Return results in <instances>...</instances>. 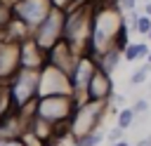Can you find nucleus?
Wrapping results in <instances>:
<instances>
[{
  "instance_id": "obj_6",
  "label": "nucleus",
  "mask_w": 151,
  "mask_h": 146,
  "mask_svg": "<svg viewBox=\"0 0 151 146\" xmlns=\"http://www.w3.org/2000/svg\"><path fill=\"white\" fill-rule=\"evenodd\" d=\"M52 9H54L52 0H19L14 5V19L21 21L28 31H33L47 19Z\"/></svg>"
},
{
  "instance_id": "obj_8",
  "label": "nucleus",
  "mask_w": 151,
  "mask_h": 146,
  "mask_svg": "<svg viewBox=\"0 0 151 146\" xmlns=\"http://www.w3.org/2000/svg\"><path fill=\"white\" fill-rule=\"evenodd\" d=\"M19 68V42L0 40V85H9Z\"/></svg>"
},
{
  "instance_id": "obj_18",
  "label": "nucleus",
  "mask_w": 151,
  "mask_h": 146,
  "mask_svg": "<svg viewBox=\"0 0 151 146\" xmlns=\"http://www.w3.org/2000/svg\"><path fill=\"white\" fill-rule=\"evenodd\" d=\"M123 134H125V132H123L120 127H111V130L106 132V139H109L111 144H116V141H123Z\"/></svg>"
},
{
  "instance_id": "obj_25",
  "label": "nucleus",
  "mask_w": 151,
  "mask_h": 146,
  "mask_svg": "<svg viewBox=\"0 0 151 146\" xmlns=\"http://www.w3.org/2000/svg\"><path fill=\"white\" fill-rule=\"evenodd\" d=\"M0 40H5V31L2 28H0Z\"/></svg>"
},
{
  "instance_id": "obj_11",
  "label": "nucleus",
  "mask_w": 151,
  "mask_h": 146,
  "mask_svg": "<svg viewBox=\"0 0 151 146\" xmlns=\"http://www.w3.org/2000/svg\"><path fill=\"white\" fill-rule=\"evenodd\" d=\"M120 59H123V52H120V49H116V47H111V49H106L104 54L94 57V61H97V68H99L101 73H106V75H111V73L118 68Z\"/></svg>"
},
{
  "instance_id": "obj_10",
  "label": "nucleus",
  "mask_w": 151,
  "mask_h": 146,
  "mask_svg": "<svg viewBox=\"0 0 151 146\" xmlns=\"http://www.w3.org/2000/svg\"><path fill=\"white\" fill-rule=\"evenodd\" d=\"M47 64V54L33 42V38H26L19 42V66L28 71H42Z\"/></svg>"
},
{
  "instance_id": "obj_4",
  "label": "nucleus",
  "mask_w": 151,
  "mask_h": 146,
  "mask_svg": "<svg viewBox=\"0 0 151 146\" xmlns=\"http://www.w3.org/2000/svg\"><path fill=\"white\" fill-rule=\"evenodd\" d=\"M109 104H94V101H80L71 122H68V134H73V139L78 137H85L94 130H99V122H101V115L106 111Z\"/></svg>"
},
{
  "instance_id": "obj_23",
  "label": "nucleus",
  "mask_w": 151,
  "mask_h": 146,
  "mask_svg": "<svg viewBox=\"0 0 151 146\" xmlns=\"http://www.w3.org/2000/svg\"><path fill=\"white\" fill-rule=\"evenodd\" d=\"M144 14L151 19V2H144Z\"/></svg>"
},
{
  "instance_id": "obj_26",
  "label": "nucleus",
  "mask_w": 151,
  "mask_h": 146,
  "mask_svg": "<svg viewBox=\"0 0 151 146\" xmlns=\"http://www.w3.org/2000/svg\"><path fill=\"white\" fill-rule=\"evenodd\" d=\"M146 38H149V40H151V31H149V35H146Z\"/></svg>"
},
{
  "instance_id": "obj_13",
  "label": "nucleus",
  "mask_w": 151,
  "mask_h": 146,
  "mask_svg": "<svg viewBox=\"0 0 151 146\" xmlns=\"http://www.w3.org/2000/svg\"><path fill=\"white\" fill-rule=\"evenodd\" d=\"M104 139H106V132H101V130H94V132H90V134H85V137H78V139H73V144H76V146H99Z\"/></svg>"
},
{
  "instance_id": "obj_21",
  "label": "nucleus",
  "mask_w": 151,
  "mask_h": 146,
  "mask_svg": "<svg viewBox=\"0 0 151 146\" xmlns=\"http://www.w3.org/2000/svg\"><path fill=\"white\" fill-rule=\"evenodd\" d=\"M109 101H111V104H118V106H123V104H125V97H123V94H113Z\"/></svg>"
},
{
  "instance_id": "obj_22",
  "label": "nucleus",
  "mask_w": 151,
  "mask_h": 146,
  "mask_svg": "<svg viewBox=\"0 0 151 146\" xmlns=\"http://www.w3.org/2000/svg\"><path fill=\"white\" fill-rule=\"evenodd\" d=\"M134 146H151V137H144V139H139Z\"/></svg>"
},
{
  "instance_id": "obj_19",
  "label": "nucleus",
  "mask_w": 151,
  "mask_h": 146,
  "mask_svg": "<svg viewBox=\"0 0 151 146\" xmlns=\"http://www.w3.org/2000/svg\"><path fill=\"white\" fill-rule=\"evenodd\" d=\"M116 5H118V9H120V12H134L137 0H116Z\"/></svg>"
},
{
  "instance_id": "obj_9",
  "label": "nucleus",
  "mask_w": 151,
  "mask_h": 146,
  "mask_svg": "<svg viewBox=\"0 0 151 146\" xmlns=\"http://www.w3.org/2000/svg\"><path fill=\"white\" fill-rule=\"evenodd\" d=\"M113 97V80L111 75L101 73L97 68V73L92 75L85 94H83V101H94V104H109V99Z\"/></svg>"
},
{
  "instance_id": "obj_15",
  "label": "nucleus",
  "mask_w": 151,
  "mask_h": 146,
  "mask_svg": "<svg viewBox=\"0 0 151 146\" xmlns=\"http://www.w3.org/2000/svg\"><path fill=\"white\" fill-rule=\"evenodd\" d=\"M149 75H151V64L146 61L144 66H139V68H137V71L130 75V85H144Z\"/></svg>"
},
{
  "instance_id": "obj_27",
  "label": "nucleus",
  "mask_w": 151,
  "mask_h": 146,
  "mask_svg": "<svg viewBox=\"0 0 151 146\" xmlns=\"http://www.w3.org/2000/svg\"><path fill=\"white\" fill-rule=\"evenodd\" d=\"M146 2H151V0H146Z\"/></svg>"
},
{
  "instance_id": "obj_7",
  "label": "nucleus",
  "mask_w": 151,
  "mask_h": 146,
  "mask_svg": "<svg viewBox=\"0 0 151 146\" xmlns=\"http://www.w3.org/2000/svg\"><path fill=\"white\" fill-rule=\"evenodd\" d=\"M47 94H73L71 82H68V73H64L50 64H45L40 71V97H47Z\"/></svg>"
},
{
  "instance_id": "obj_14",
  "label": "nucleus",
  "mask_w": 151,
  "mask_h": 146,
  "mask_svg": "<svg viewBox=\"0 0 151 146\" xmlns=\"http://www.w3.org/2000/svg\"><path fill=\"white\" fill-rule=\"evenodd\" d=\"M134 120H137V115H134L132 108H120L118 115H116V127H120V130L125 132V130H130V127L134 125Z\"/></svg>"
},
{
  "instance_id": "obj_16",
  "label": "nucleus",
  "mask_w": 151,
  "mask_h": 146,
  "mask_svg": "<svg viewBox=\"0 0 151 146\" xmlns=\"http://www.w3.org/2000/svg\"><path fill=\"white\" fill-rule=\"evenodd\" d=\"M134 31L142 33V35H149V31H151V19H149L146 14H139V19H137V24H134Z\"/></svg>"
},
{
  "instance_id": "obj_5",
  "label": "nucleus",
  "mask_w": 151,
  "mask_h": 146,
  "mask_svg": "<svg viewBox=\"0 0 151 146\" xmlns=\"http://www.w3.org/2000/svg\"><path fill=\"white\" fill-rule=\"evenodd\" d=\"M97 73V61L92 54H78L71 71H68V82H71V89L76 94L78 101H83V94L92 80V75Z\"/></svg>"
},
{
  "instance_id": "obj_24",
  "label": "nucleus",
  "mask_w": 151,
  "mask_h": 146,
  "mask_svg": "<svg viewBox=\"0 0 151 146\" xmlns=\"http://www.w3.org/2000/svg\"><path fill=\"white\" fill-rule=\"evenodd\" d=\"M111 146H130V144H127V141L123 139V141H116V144H111Z\"/></svg>"
},
{
  "instance_id": "obj_3",
  "label": "nucleus",
  "mask_w": 151,
  "mask_h": 146,
  "mask_svg": "<svg viewBox=\"0 0 151 146\" xmlns=\"http://www.w3.org/2000/svg\"><path fill=\"white\" fill-rule=\"evenodd\" d=\"M64 24H66V12L54 7V9L47 14V19L31 31L33 42L47 54L50 49H54V47L64 40Z\"/></svg>"
},
{
  "instance_id": "obj_1",
  "label": "nucleus",
  "mask_w": 151,
  "mask_h": 146,
  "mask_svg": "<svg viewBox=\"0 0 151 146\" xmlns=\"http://www.w3.org/2000/svg\"><path fill=\"white\" fill-rule=\"evenodd\" d=\"M78 99L73 94H47V97H38V101L33 104V118L35 120H42L52 127H61V125H68L76 108H78Z\"/></svg>"
},
{
  "instance_id": "obj_12",
  "label": "nucleus",
  "mask_w": 151,
  "mask_h": 146,
  "mask_svg": "<svg viewBox=\"0 0 151 146\" xmlns=\"http://www.w3.org/2000/svg\"><path fill=\"white\" fill-rule=\"evenodd\" d=\"M149 45L146 42H130L125 49H123V59L125 61H139V59H146L149 57Z\"/></svg>"
},
{
  "instance_id": "obj_2",
  "label": "nucleus",
  "mask_w": 151,
  "mask_h": 146,
  "mask_svg": "<svg viewBox=\"0 0 151 146\" xmlns=\"http://www.w3.org/2000/svg\"><path fill=\"white\" fill-rule=\"evenodd\" d=\"M9 101L14 111H28L40 97V71L19 68V73L9 80Z\"/></svg>"
},
{
  "instance_id": "obj_17",
  "label": "nucleus",
  "mask_w": 151,
  "mask_h": 146,
  "mask_svg": "<svg viewBox=\"0 0 151 146\" xmlns=\"http://www.w3.org/2000/svg\"><path fill=\"white\" fill-rule=\"evenodd\" d=\"M130 108L134 111V115H144V113L149 111V101H146V99H137V101H134Z\"/></svg>"
},
{
  "instance_id": "obj_20",
  "label": "nucleus",
  "mask_w": 151,
  "mask_h": 146,
  "mask_svg": "<svg viewBox=\"0 0 151 146\" xmlns=\"http://www.w3.org/2000/svg\"><path fill=\"white\" fill-rule=\"evenodd\" d=\"M0 146H26V144L21 137H17V139H0Z\"/></svg>"
}]
</instances>
